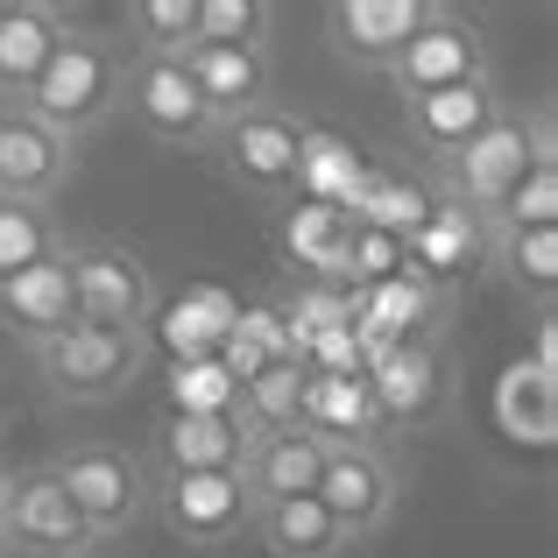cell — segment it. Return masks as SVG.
<instances>
[{"mask_svg": "<svg viewBox=\"0 0 558 558\" xmlns=\"http://www.w3.org/2000/svg\"><path fill=\"white\" fill-rule=\"evenodd\" d=\"M361 178H368V156H361L354 142L332 135V128H304V142H298V198L340 205L347 213V198H354Z\"/></svg>", "mask_w": 558, "mask_h": 558, "instance_id": "obj_29", "label": "cell"}, {"mask_svg": "<svg viewBox=\"0 0 558 558\" xmlns=\"http://www.w3.org/2000/svg\"><path fill=\"white\" fill-rule=\"evenodd\" d=\"M551 389H558V381H551V375H537L531 361H517V368L502 375V389H495V417H502V432L517 438V446H523V438H531L537 452L551 446V432H558Z\"/></svg>", "mask_w": 558, "mask_h": 558, "instance_id": "obj_30", "label": "cell"}, {"mask_svg": "<svg viewBox=\"0 0 558 558\" xmlns=\"http://www.w3.org/2000/svg\"><path fill=\"white\" fill-rule=\"evenodd\" d=\"M523 227H558V156H537L523 184L502 198V213L488 219V233H523Z\"/></svg>", "mask_w": 558, "mask_h": 558, "instance_id": "obj_34", "label": "cell"}, {"mask_svg": "<svg viewBox=\"0 0 558 558\" xmlns=\"http://www.w3.org/2000/svg\"><path fill=\"white\" fill-rule=\"evenodd\" d=\"M191 71V85H198V99L213 107V121H241V113H262L276 107V64L269 50H227V43H191L178 57Z\"/></svg>", "mask_w": 558, "mask_h": 558, "instance_id": "obj_16", "label": "cell"}, {"mask_svg": "<svg viewBox=\"0 0 558 558\" xmlns=\"http://www.w3.org/2000/svg\"><path fill=\"white\" fill-rule=\"evenodd\" d=\"M121 107L142 121V135L163 142V149H184V156H213V107L198 99L191 71L178 57H135L128 50V71H121Z\"/></svg>", "mask_w": 558, "mask_h": 558, "instance_id": "obj_6", "label": "cell"}, {"mask_svg": "<svg viewBox=\"0 0 558 558\" xmlns=\"http://www.w3.org/2000/svg\"><path fill=\"white\" fill-rule=\"evenodd\" d=\"M28 551V558H78V551H99L93 531L78 523L71 495L57 488L50 466H22L8 474V502H0V551Z\"/></svg>", "mask_w": 558, "mask_h": 558, "instance_id": "obj_11", "label": "cell"}, {"mask_svg": "<svg viewBox=\"0 0 558 558\" xmlns=\"http://www.w3.org/2000/svg\"><path fill=\"white\" fill-rule=\"evenodd\" d=\"M64 269H71V298H78L85 326L149 332V318H156V269L128 241H64Z\"/></svg>", "mask_w": 558, "mask_h": 558, "instance_id": "obj_5", "label": "cell"}, {"mask_svg": "<svg viewBox=\"0 0 558 558\" xmlns=\"http://www.w3.org/2000/svg\"><path fill=\"white\" fill-rule=\"evenodd\" d=\"M389 276H403V241H396V233H375V227H354L340 290H375V283H389Z\"/></svg>", "mask_w": 558, "mask_h": 558, "instance_id": "obj_36", "label": "cell"}, {"mask_svg": "<svg viewBox=\"0 0 558 558\" xmlns=\"http://www.w3.org/2000/svg\"><path fill=\"white\" fill-rule=\"evenodd\" d=\"M396 93L424 99V93H446V85H474L495 78V57H488V28L460 8H432V22L410 36V50L389 64Z\"/></svg>", "mask_w": 558, "mask_h": 558, "instance_id": "obj_10", "label": "cell"}, {"mask_svg": "<svg viewBox=\"0 0 558 558\" xmlns=\"http://www.w3.org/2000/svg\"><path fill=\"white\" fill-rule=\"evenodd\" d=\"M0 502H8V466H0Z\"/></svg>", "mask_w": 558, "mask_h": 558, "instance_id": "obj_37", "label": "cell"}, {"mask_svg": "<svg viewBox=\"0 0 558 558\" xmlns=\"http://www.w3.org/2000/svg\"><path fill=\"white\" fill-rule=\"evenodd\" d=\"M57 488L71 495V509H78V523L93 531V545H113V537H128L142 517H149L156 502V474L142 452L128 446H107V438H93V446H64L50 460Z\"/></svg>", "mask_w": 558, "mask_h": 558, "instance_id": "obj_3", "label": "cell"}, {"mask_svg": "<svg viewBox=\"0 0 558 558\" xmlns=\"http://www.w3.org/2000/svg\"><path fill=\"white\" fill-rule=\"evenodd\" d=\"M121 71H128V50L113 36H93V28L71 22V36L57 43V57L43 64L36 93L22 99L28 113H36L50 135H64L71 149H78L85 135H99V128L121 113Z\"/></svg>", "mask_w": 558, "mask_h": 558, "instance_id": "obj_2", "label": "cell"}, {"mask_svg": "<svg viewBox=\"0 0 558 558\" xmlns=\"http://www.w3.org/2000/svg\"><path fill=\"white\" fill-rule=\"evenodd\" d=\"M149 368V347H142V332H113V326H71L57 332V340L36 347V375L50 396H64V403H113V396H128Z\"/></svg>", "mask_w": 558, "mask_h": 558, "instance_id": "obj_4", "label": "cell"}, {"mask_svg": "<svg viewBox=\"0 0 558 558\" xmlns=\"http://www.w3.org/2000/svg\"><path fill=\"white\" fill-rule=\"evenodd\" d=\"M318 460H326V446H318L312 432H269V438H247L241 452V488H247V509H269V502H290V495H312L318 488Z\"/></svg>", "mask_w": 558, "mask_h": 558, "instance_id": "obj_23", "label": "cell"}, {"mask_svg": "<svg viewBox=\"0 0 558 558\" xmlns=\"http://www.w3.org/2000/svg\"><path fill=\"white\" fill-rule=\"evenodd\" d=\"M247 452V432L233 410H170L156 432V474H233Z\"/></svg>", "mask_w": 558, "mask_h": 558, "instance_id": "obj_22", "label": "cell"}, {"mask_svg": "<svg viewBox=\"0 0 558 558\" xmlns=\"http://www.w3.org/2000/svg\"><path fill=\"white\" fill-rule=\"evenodd\" d=\"M537 156H558L551 149V107H509V99H502V113H495V121L481 128L460 156L432 163L438 170V178H432V198L460 205V213H474L481 227H488Z\"/></svg>", "mask_w": 558, "mask_h": 558, "instance_id": "obj_1", "label": "cell"}, {"mask_svg": "<svg viewBox=\"0 0 558 558\" xmlns=\"http://www.w3.org/2000/svg\"><path fill=\"white\" fill-rule=\"evenodd\" d=\"M432 8L438 0H332L326 8V36H332V50H340L347 64L389 71L396 57L410 50V36L432 22Z\"/></svg>", "mask_w": 558, "mask_h": 558, "instance_id": "obj_14", "label": "cell"}, {"mask_svg": "<svg viewBox=\"0 0 558 558\" xmlns=\"http://www.w3.org/2000/svg\"><path fill=\"white\" fill-rule=\"evenodd\" d=\"M71 36V14L50 0H0V99L22 107L36 93L43 64L57 57V43Z\"/></svg>", "mask_w": 558, "mask_h": 558, "instance_id": "obj_21", "label": "cell"}, {"mask_svg": "<svg viewBox=\"0 0 558 558\" xmlns=\"http://www.w3.org/2000/svg\"><path fill=\"white\" fill-rule=\"evenodd\" d=\"M438 318H446V298L417 276H389L375 290H354V340L361 354H381V347H403V340H438Z\"/></svg>", "mask_w": 558, "mask_h": 558, "instance_id": "obj_17", "label": "cell"}, {"mask_svg": "<svg viewBox=\"0 0 558 558\" xmlns=\"http://www.w3.org/2000/svg\"><path fill=\"white\" fill-rule=\"evenodd\" d=\"M128 36H135V57H184L198 43V0H135Z\"/></svg>", "mask_w": 558, "mask_h": 558, "instance_id": "obj_33", "label": "cell"}, {"mask_svg": "<svg viewBox=\"0 0 558 558\" xmlns=\"http://www.w3.org/2000/svg\"><path fill=\"white\" fill-rule=\"evenodd\" d=\"M78 558H99V551H78Z\"/></svg>", "mask_w": 558, "mask_h": 558, "instance_id": "obj_38", "label": "cell"}, {"mask_svg": "<svg viewBox=\"0 0 558 558\" xmlns=\"http://www.w3.org/2000/svg\"><path fill=\"white\" fill-rule=\"evenodd\" d=\"M304 381H312V368H304V361H269V368H255L247 381H233V424H241L247 438L298 432Z\"/></svg>", "mask_w": 558, "mask_h": 558, "instance_id": "obj_26", "label": "cell"}, {"mask_svg": "<svg viewBox=\"0 0 558 558\" xmlns=\"http://www.w3.org/2000/svg\"><path fill=\"white\" fill-rule=\"evenodd\" d=\"M318 509L347 531V545H368L396 523V502H403V481H396L389 446H326L318 460Z\"/></svg>", "mask_w": 558, "mask_h": 558, "instance_id": "obj_8", "label": "cell"}, {"mask_svg": "<svg viewBox=\"0 0 558 558\" xmlns=\"http://www.w3.org/2000/svg\"><path fill=\"white\" fill-rule=\"evenodd\" d=\"M403 269L417 276V283H432L438 298H452L466 276L488 269V227H481L474 213H460V205L438 198L432 213H424V227L403 241Z\"/></svg>", "mask_w": 558, "mask_h": 558, "instance_id": "obj_15", "label": "cell"}, {"mask_svg": "<svg viewBox=\"0 0 558 558\" xmlns=\"http://www.w3.org/2000/svg\"><path fill=\"white\" fill-rule=\"evenodd\" d=\"M71 326H78V298H71L64 247H57L50 262H36V269H22V276L0 283V332L22 340L28 354H36L43 340H57V332H71Z\"/></svg>", "mask_w": 558, "mask_h": 558, "instance_id": "obj_18", "label": "cell"}, {"mask_svg": "<svg viewBox=\"0 0 558 558\" xmlns=\"http://www.w3.org/2000/svg\"><path fill=\"white\" fill-rule=\"evenodd\" d=\"M502 113V93H495V78H474V85H446V93H424V99H403V128L410 142H417L432 163H446V156H460L466 142L481 135V128Z\"/></svg>", "mask_w": 558, "mask_h": 558, "instance_id": "obj_20", "label": "cell"}, {"mask_svg": "<svg viewBox=\"0 0 558 558\" xmlns=\"http://www.w3.org/2000/svg\"><path fill=\"white\" fill-rule=\"evenodd\" d=\"M368 396L381 432H432L438 417L452 410L460 381H452V354L438 340H403L368 354Z\"/></svg>", "mask_w": 558, "mask_h": 558, "instance_id": "obj_7", "label": "cell"}, {"mask_svg": "<svg viewBox=\"0 0 558 558\" xmlns=\"http://www.w3.org/2000/svg\"><path fill=\"white\" fill-rule=\"evenodd\" d=\"M71 170H78V149H71L64 135H50L28 107H8V99H0V198L57 205L64 184H71Z\"/></svg>", "mask_w": 558, "mask_h": 558, "instance_id": "obj_13", "label": "cell"}, {"mask_svg": "<svg viewBox=\"0 0 558 558\" xmlns=\"http://www.w3.org/2000/svg\"><path fill=\"white\" fill-rule=\"evenodd\" d=\"M298 424L318 438V446H381V417H375L368 375H312L304 381Z\"/></svg>", "mask_w": 558, "mask_h": 558, "instance_id": "obj_24", "label": "cell"}, {"mask_svg": "<svg viewBox=\"0 0 558 558\" xmlns=\"http://www.w3.org/2000/svg\"><path fill=\"white\" fill-rule=\"evenodd\" d=\"M247 537H255L262 558H340L347 551V531L318 509V495H290V502L255 509Z\"/></svg>", "mask_w": 558, "mask_h": 558, "instance_id": "obj_25", "label": "cell"}, {"mask_svg": "<svg viewBox=\"0 0 558 558\" xmlns=\"http://www.w3.org/2000/svg\"><path fill=\"white\" fill-rule=\"evenodd\" d=\"M488 269L502 276L531 312H551V290H558V227L488 233Z\"/></svg>", "mask_w": 558, "mask_h": 558, "instance_id": "obj_28", "label": "cell"}, {"mask_svg": "<svg viewBox=\"0 0 558 558\" xmlns=\"http://www.w3.org/2000/svg\"><path fill=\"white\" fill-rule=\"evenodd\" d=\"M347 241H354V219L340 205H312V198L276 205V255H283V269L298 283H340Z\"/></svg>", "mask_w": 558, "mask_h": 558, "instance_id": "obj_19", "label": "cell"}, {"mask_svg": "<svg viewBox=\"0 0 558 558\" xmlns=\"http://www.w3.org/2000/svg\"><path fill=\"white\" fill-rule=\"evenodd\" d=\"M432 184L410 178V170H375L354 184V198H347V219L354 227H375V233H396V241H410V233L424 227V213H432Z\"/></svg>", "mask_w": 558, "mask_h": 558, "instance_id": "obj_27", "label": "cell"}, {"mask_svg": "<svg viewBox=\"0 0 558 558\" xmlns=\"http://www.w3.org/2000/svg\"><path fill=\"white\" fill-rule=\"evenodd\" d=\"M298 142H304V121H290L283 107H262V113H241L213 135V156L227 170L233 191L262 205H283L298 198Z\"/></svg>", "mask_w": 558, "mask_h": 558, "instance_id": "obj_9", "label": "cell"}, {"mask_svg": "<svg viewBox=\"0 0 558 558\" xmlns=\"http://www.w3.org/2000/svg\"><path fill=\"white\" fill-rule=\"evenodd\" d=\"M276 8L262 0H198V43H227V50H269Z\"/></svg>", "mask_w": 558, "mask_h": 558, "instance_id": "obj_35", "label": "cell"}, {"mask_svg": "<svg viewBox=\"0 0 558 558\" xmlns=\"http://www.w3.org/2000/svg\"><path fill=\"white\" fill-rule=\"evenodd\" d=\"M57 247H64V227L50 219V205L0 198V283L22 276V269H36V262H50Z\"/></svg>", "mask_w": 558, "mask_h": 558, "instance_id": "obj_32", "label": "cell"}, {"mask_svg": "<svg viewBox=\"0 0 558 558\" xmlns=\"http://www.w3.org/2000/svg\"><path fill=\"white\" fill-rule=\"evenodd\" d=\"M149 517H163V531L178 537V545H233V537H247V488L241 474H156V502Z\"/></svg>", "mask_w": 558, "mask_h": 558, "instance_id": "obj_12", "label": "cell"}, {"mask_svg": "<svg viewBox=\"0 0 558 558\" xmlns=\"http://www.w3.org/2000/svg\"><path fill=\"white\" fill-rule=\"evenodd\" d=\"M276 312H283L290 354H304L312 340H326V332L354 326V290H340V283H290L283 298H276Z\"/></svg>", "mask_w": 558, "mask_h": 558, "instance_id": "obj_31", "label": "cell"}]
</instances>
